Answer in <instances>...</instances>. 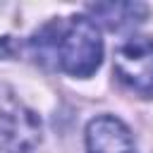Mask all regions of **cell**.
Returning a JSON list of instances; mask_svg holds the SVG:
<instances>
[{"label": "cell", "mask_w": 153, "mask_h": 153, "mask_svg": "<svg viewBox=\"0 0 153 153\" xmlns=\"http://www.w3.org/2000/svg\"><path fill=\"white\" fill-rule=\"evenodd\" d=\"M41 141V120L0 86V153H31Z\"/></svg>", "instance_id": "cell-2"}, {"label": "cell", "mask_w": 153, "mask_h": 153, "mask_svg": "<svg viewBox=\"0 0 153 153\" xmlns=\"http://www.w3.org/2000/svg\"><path fill=\"white\" fill-rule=\"evenodd\" d=\"M115 72L122 84L141 96H153V38L134 36L115 53Z\"/></svg>", "instance_id": "cell-3"}, {"label": "cell", "mask_w": 153, "mask_h": 153, "mask_svg": "<svg viewBox=\"0 0 153 153\" xmlns=\"http://www.w3.org/2000/svg\"><path fill=\"white\" fill-rule=\"evenodd\" d=\"M103 57V41L96 22L88 17H72L69 24L60 22L57 31V62L72 76H91Z\"/></svg>", "instance_id": "cell-1"}, {"label": "cell", "mask_w": 153, "mask_h": 153, "mask_svg": "<svg viewBox=\"0 0 153 153\" xmlns=\"http://www.w3.org/2000/svg\"><path fill=\"white\" fill-rule=\"evenodd\" d=\"M88 153H136L129 129L112 115H100L86 127Z\"/></svg>", "instance_id": "cell-4"}, {"label": "cell", "mask_w": 153, "mask_h": 153, "mask_svg": "<svg viewBox=\"0 0 153 153\" xmlns=\"http://www.w3.org/2000/svg\"><path fill=\"white\" fill-rule=\"evenodd\" d=\"M88 10L108 29H124V26L139 24L148 12V7L141 2H96V5H88Z\"/></svg>", "instance_id": "cell-5"}]
</instances>
